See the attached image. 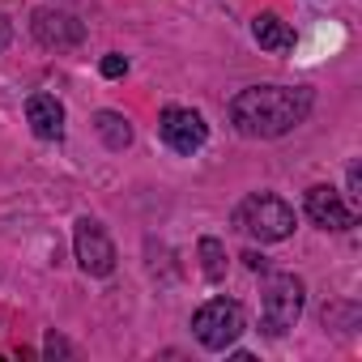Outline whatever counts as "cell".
Listing matches in <instances>:
<instances>
[{
    "label": "cell",
    "mask_w": 362,
    "mask_h": 362,
    "mask_svg": "<svg viewBox=\"0 0 362 362\" xmlns=\"http://www.w3.org/2000/svg\"><path fill=\"white\" fill-rule=\"evenodd\" d=\"M73 256H77L81 273H90V277L115 273V243L107 239L103 222H94V218L77 222V230H73Z\"/></svg>",
    "instance_id": "5"
},
{
    "label": "cell",
    "mask_w": 362,
    "mask_h": 362,
    "mask_svg": "<svg viewBox=\"0 0 362 362\" xmlns=\"http://www.w3.org/2000/svg\"><path fill=\"white\" fill-rule=\"evenodd\" d=\"M43 354H47V358H64V354H73V349H69V341H64V337H56V332H52V337H47V345H43Z\"/></svg>",
    "instance_id": "15"
},
{
    "label": "cell",
    "mask_w": 362,
    "mask_h": 362,
    "mask_svg": "<svg viewBox=\"0 0 362 362\" xmlns=\"http://www.w3.org/2000/svg\"><path fill=\"white\" fill-rule=\"evenodd\" d=\"M94 132L103 136L107 149H128V145H132V124H128L119 111H98V115H94Z\"/></svg>",
    "instance_id": "11"
},
{
    "label": "cell",
    "mask_w": 362,
    "mask_h": 362,
    "mask_svg": "<svg viewBox=\"0 0 362 362\" xmlns=\"http://www.w3.org/2000/svg\"><path fill=\"white\" fill-rule=\"evenodd\" d=\"M30 35H35L43 47L64 52V47H77V43L86 39V26H81L73 13H64V9H39V13L30 18Z\"/></svg>",
    "instance_id": "8"
},
{
    "label": "cell",
    "mask_w": 362,
    "mask_h": 362,
    "mask_svg": "<svg viewBox=\"0 0 362 362\" xmlns=\"http://www.w3.org/2000/svg\"><path fill=\"white\" fill-rule=\"evenodd\" d=\"M303 209H307V218H311L320 230H349V226L358 222V209H349V205L337 197V188H328V184L307 188Z\"/></svg>",
    "instance_id": "7"
},
{
    "label": "cell",
    "mask_w": 362,
    "mask_h": 362,
    "mask_svg": "<svg viewBox=\"0 0 362 362\" xmlns=\"http://www.w3.org/2000/svg\"><path fill=\"white\" fill-rule=\"evenodd\" d=\"M158 136L175 149V153H197L209 141V124L201 119V111L192 107H162L158 115Z\"/></svg>",
    "instance_id": "6"
},
{
    "label": "cell",
    "mask_w": 362,
    "mask_h": 362,
    "mask_svg": "<svg viewBox=\"0 0 362 362\" xmlns=\"http://www.w3.org/2000/svg\"><path fill=\"white\" fill-rule=\"evenodd\" d=\"M243 264H247L252 273H264V269H269V260H264V256H256V252H247V256H243Z\"/></svg>",
    "instance_id": "16"
},
{
    "label": "cell",
    "mask_w": 362,
    "mask_h": 362,
    "mask_svg": "<svg viewBox=\"0 0 362 362\" xmlns=\"http://www.w3.org/2000/svg\"><path fill=\"white\" fill-rule=\"evenodd\" d=\"M9 39H13V26H9V18H5V13H0V52L9 47Z\"/></svg>",
    "instance_id": "17"
},
{
    "label": "cell",
    "mask_w": 362,
    "mask_h": 362,
    "mask_svg": "<svg viewBox=\"0 0 362 362\" xmlns=\"http://www.w3.org/2000/svg\"><path fill=\"white\" fill-rule=\"evenodd\" d=\"M98 69H103V77H111V81H115V77H124V73H128V60H124L119 52H111V56H103V64H98Z\"/></svg>",
    "instance_id": "14"
},
{
    "label": "cell",
    "mask_w": 362,
    "mask_h": 362,
    "mask_svg": "<svg viewBox=\"0 0 362 362\" xmlns=\"http://www.w3.org/2000/svg\"><path fill=\"white\" fill-rule=\"evenodd\" d=\"M192 332L205 349H230L243 337V307L235 298H214L192 315Z\"/></svg>",
    "instance_id": "4"
},
{
    "label": "cell",
    "mask_w": 362,
    "mask_h": 362,
    "mask_svg": "<svg viewBox=\"0 0 362 362\" xmlns=\"http://www.w3.org/2000/svg\"><path fill=\"white\" fill-rule=\"evenodd\" d=\"M345 184H349V209H358V205H362V175H358V162H349Z\"/></svg>",
    "instance_id": "13"
},
{
    "label": "cell",
    "mask_w": 362,
    "mask_h": 362,
    "mask_svg": "<svg viewBox=\"0 0 362 362\" xmlns=\"http://www.w3.org/2000/svg\"><path fill=\"white\" fill-rule=\"evenodd\" d=\"M252 35L264 52H290L294 47V30L277 18V13H256L252 18Z\"/></svg>",
    "instance_id": "10"
},
{
    "label": "cell",
    "mask_w": 362,
    "mask_h": 362,
    "mask_svg": "<svg viewBox=\"0 0 362 362\" xmlns=\"http://www.w3.org/2000/svg\"><path fill=\"white\" fill-rule=\"evenodd\" d=\"M197 252H201V273H205L209 281H222V277H226V247H222L218 239L205 235Z\"/></svg>",
    "instance_id": "12"
},
{
    "label": "cell",
    "mask_w": 362,
    "mask_h": 362,
    "mask_svg": "<svg viewBox=\"0 0 362 362\" xmlns=\"http://www.w3.org/2000/svg\"><path fill=\"white\" fill-rule=\"evenodd\" d=\"M26 119L39 141H60L64 136V103L56 94H30L26 98Z\"/></svg>",
    "instance_id": "9"
},
{
    "label": "cell",
    "mask_w": 362,
    "mask_h": 362,
    "mask_svg": "<svg viewBox=\"0 0 362 362\" xmlns=\"http://www.w3.org/2000/svg\"><path fill=\"white\" fill-rule=\"evenodd\" d=\"M303 298H307L303 277H294V273H269L264 277V298H260V328L269 337H286L298 324V315H303Z\"/></svg>",
    "instance_id": "3"
},
{
    "label": "cell",
    "mask_w": 362,
    "mask_h": 362,
    "mask_svg": "<svg viewBox=\"0 0 362 362\" xmlns=\"http://www.w3.org/2000/svg\"><path fill=\"white\" fill-rule=\"evenodd\" d=\"M311 103L315 98L307 86H252L230 98V124L243 136L273 141V136L294 132L311 115Z\"/></svg>",
    "instance_id": "1"
},
{
    "label": "cell",
    "mask_w": 362,
    "mask_h": 362,
    "mask_svg": "<svg viewBox=\"0 0 362 362\" xmlns=\"http://www.w3.org/2000/svg\"><path fill=\"white\" fill-rule=\"evenodd\" d=\"M235 226L260 243H281L294 235V209L273 197V192H252L239 209H235Z\"/></svg>",
    "instance_id": "2"
}]
</instances>
